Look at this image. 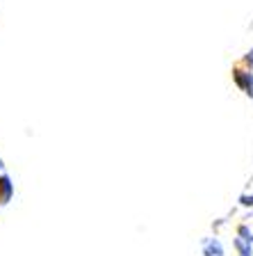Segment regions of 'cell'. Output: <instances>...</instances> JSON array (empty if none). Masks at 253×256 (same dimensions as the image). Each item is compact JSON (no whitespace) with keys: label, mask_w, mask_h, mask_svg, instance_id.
<instances>
[{"label":"cell","mask_w":253,"mask_h":256,"mask_svg":"<svg viewBox=\"0 0 253 256\" xmlns=\"http://www.w3.org/2000/svg\"><path fill=\"white\" fill-rule=\"evenodd\" d=\"M11 197V181L7 176H0V204H7Z\"/></svg>","instance_id":"6da1fadb"},{"label":"cell","mask_w":253,"mask_h":256,"mask_svg":"<svg viewBox=\"0 0 253 256\" xmlns=\"http://www.w3.org/2000/svg\"><path fill=\"white\" fill-rule=\"evenodd\" d=\"M249 64L253 66V53H249Z\"/></svg>","instance_id":"7a4b0ae2"}]
</instances>
